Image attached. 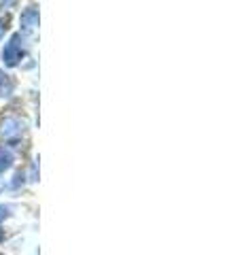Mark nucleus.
Wrapping results in <instances>:
<instances>
[{
	"instance_id": "obj_1",
	"label": "nucleus",
	"mask_w": 242,
	"mask_h": 255,
	"mask_svg": "<svg viewBox=\"0 0 242 255\" xmlns=\"http://www.w3.org/2000/svg\"><path fill=\"white\" fill-rule=\"evenodd\" d=\"M23 55H26V49H23V38H21V34H13L9 38V43L4 45V49H2L4 66H9V68L17 66Z\"/></svg>"
},
{
	"instance_id": "obj_2",
	"label": "nucleus",
	"mask_w": 242,
	"mask_h": 255,
	"mask_svg": "<svg viewBox=\"0 0 242 255\" xmlns=\"http://www.w3.org/2000/svg\"><path fill=\"white\" fill-rule=\"evenodd\" d=\"M21 132H23V124L17 117H4L2 122H0V134H2L4 138H17Z\"/></svg>"
},
{
	"instance_id": "obj_3",
	"label": "nucleus",
	"mask_w": 242,
	"mask_h": 255,
	"mask_svg": "<svg viewBox=\"0 0 242 255\" xmlns=\"http://www.w3.org/2000/svg\"><path fill=\"white\" fill-rule=\"evenodd\" d=\"M19 26H21L23 32H32L38 26V9H36V6H28V9L21 13Z\"/></svg>"
},
{
	"instance_id": "obj_4",
	"label": "nucleus",
	"mask_w": 242,
	"mask_h": 255,
	"mask_svg": "<svg viewBox=\"0 0 242 255\" xmlns=\"http://www.w3.org/2000/svg\"><path fill=\"white\" fill-rule=\"evenodd\" d=\"M11 94H13V79L4 70H0V98H6Z\"/></svg>"
},
{
	"instance_id": "obj_5",
	"label": "nucleus",
	"mask_w": 242,
	"mask_h": 255,
	"mask_svg": "<svg viewBox=\"0 0 242 255\" xmlns=\"http://www.w3.org/2000/svg\"><path fill=\"white\" fill-rule=\"evenodd\" d=\"M11 164H13V153H11L9 149L0 147V172H2V170H9Z\"/></svg>"
},
{
	"instance_id": "obj_6",
	"label": "nucleus",
	"mask_w": 242,
	"mask_h": 255,
	"mask_svg": "<svg viewBox=\"0 0 242 255\" xmlns=\"http://www.w3.org/2000/svg\"><path fill=\"white\" fill-rule=\"evenodd\" d=\"M9 206H2V204H0V221H2V219H6V217H9Z\"/></svg>"
},
{
	"instance_id": "obj_7",
	"label": "nucleus",
	"mask_w": 242,
	"mask_h": 255,
	"mask_svg": "<svg viewBox=\"0 0 242 255\" xmlns=\"http://www.w3.org/2000/svg\"><path fill=\"white\" fill-rule=\"evenodd\" d=\"M4 30H6V26H4V23H2V21H0V38H2V36H4Z\"/></svg>"
},
{
	"instance_id": "obj_8",
	"label": "nucleus",
	"mask_w": 242,
	"mask_h": 255,
	"mask_svg": "<svg viewBox=\"0 0 242 255\" xmlns=\"http://www.w3.org/2000/svg\"><path fill=\"white\" fill-rule=\"evenodd\" d=\"M2 238H4V234H2V230H0V243H2Z\"/></svg>"
}]
</instances>
